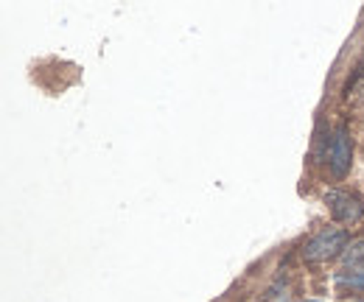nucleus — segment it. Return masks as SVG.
<instances>
[{"label": "nucleus", "mask_w": 364, "mask_h": 302, "mask_svg": "<svg viewBox=\"0 0 364 302\" xmlns=\"http://www.w3.org/2000/svg\"><path fill=\"white\" fill-rule=\"evenodd\" d=\"M309 302H317V300H309Z\"/></svg>", "instance_id": "nucleus-5"}, {"label": "nucleus", "mask_w": 364, "mask_h": 302, "mask_svg": "<svg viewBox=\"0 0 364 302\" xmlns=\"http://www.w3.org/2000/svg\"><path fill=\"white\" fill-rule=\"evenodd\" d=\"M325 205H328L331 216L336 218L339 224H356L364 216V207L359 205V199L345 193V190H328L325 193Z\"/></svg>", "instance_id": "nucleus-3"}, {"label": "nucleus", "mask_w": 364, "mask_h": 302, "mask_svg": "<svg viewBox=\"0 0 364 302\" xmlns=\"http://www.w3.org/2000/svg\"><path fill=\"white\" fill-rule=\"evenodd\" d=\"M350 247V235L345 227H325L303 247V260L306 263H328V260L345 255Z\"/></svg>", "instance_id": "nucleus-1"}, {"label": "nucleus", "mask_w": 364, "mask_h": 302, "mask_svg": "<svg viewBox=\"0 0 364 302\" xmlns=\"http://www.w3.org/2000/svg\"><path fill=\"white\" fill-rule=\"evenodd\" d=\"M345 277H364V238L353 241L342 255V271Z\"/></svg>", "instance_id": "nucleus-4"}, {"label": "nucleus", "mask_w": 364, "mask_h": 302, "mask_svg": "<svg viewBox=\"0 0 364 302\" xmlns=\"http://www.w3.org/2000/svg\"><path fill=\"white\" fill-rule=\"evenodd\" d=\"M350 166H353V140H350L348 126H339L331 137V146H328V168L336 179H342L350 171Z\"/></svg>", "instance_id": "nucleus-2"}]
</instances>
